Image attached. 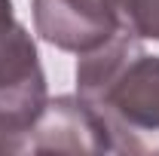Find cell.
I'll return each instance as SVG.
<instances>
[{"instance_id":"cell-1","label":"cell","mask_w":159,"mask_h":156,"mask_svg":"<svg viewBox=\"0 0 159 156\" xmlns=\"http://www.w3.org/2000/svg\"><path fill=\"white\" fill-rule=\"evenodd\" d=\"M77 95L101 119L110 153L159 156V55L119 31L80 55Z\"/></svg>"},{"instance_id":"cell-2","label":"cell","mask_w":159,"mask_h":156,"mask_svg":"<svg viewBox=\"0 0 159 156\" xmlns=\"http://www.w3.org/2000/svg\"><path fill=\"white\" fill-rule=\"evenodd\" d=\"M49 101L37 43L16 19L12 0H0V132L16 153H25V135Z\"/></svg>"},{"instance_id":"cell-3","label":"cell","mask_w":159,"mask_h":156,"mask_svg":"<svg viewBox=\"0 0 159 156\" xmlns=\"http://www.w3.org/2000/svg\"><path fill=\"white\" fill-rule=\"evenodd\" d=\"M34 31L64 52L86 55L119 34L110 0H31Z\"/></svg>"},{"instance_id":"cell-4","label":"cell","mask_w":159,"mask_h":156,"mask_svg":"<svg viewBox=\"0 0 159 156\" xmlns=\"http://www.w3.org/2000/svg\"><path fill=\"white\" fill-rule=\"evenodd\" d=\"M110 153V141L95 110L80 95L49 98L37 122L25 135V153Z\"/></svg>"},{"instance_id":"cell-5","label":"cell","mask_w":159,"mask_h":156,"mask_svg":"<svg viewBox=\"0 0 159 156\" xmlns=\"http://www.w3.org/2000/svg\"><path fill=\"white\" fill-rule=\"evenodd\" d=\"M119 31L159 43V0H110Z\"/></svg>"}]
</instances>
